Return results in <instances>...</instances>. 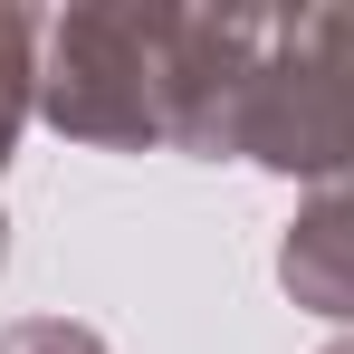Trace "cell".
Wrapping results in <instances>:
<instances>
[{
	"instance_id": "7",
	"label": "cell",
	"mask_w": 354,
	"mask_h": 354,
	"mask_svg": "<svg viewBox=\"0 0 354 354\" xmlns=\"http://www.w3.org/2000/svg\"><path fill=\"white\" fill-rule=\"evenodd\" d=\"M0 259H10V221H0Z\"/></svg>"
},
{
	"instance_id": "8",
	"label": "cell",
	"mask_w": 354,
	"mask_h": 354,
	"mask_svg": "<svg viewBox=\"0 0 354 354\" xmlns=\"http://www.w3.org/2000/svg\"><path fill=\"white\" fill-rule=\"evenodd\" d=\"M326 354H354V335H345V345H326Z\"/></svg>"
},
{
	"instance_id": "1",
	"label": "cell",
	"mask_w": 354,
	"mask_h": 354,
	"mask_svg": "<svg viewBox=\"0 0 354 354\" xmlns=\"http://www.w3.org/2000/svg\"><path fill=\"white\" fill-rule=\"evenodd\" d=\"M230 153L288 182H316V192L354 182V10H335V0L268 10L259 67L239 86Z\"/></svg>"
},
{
	"instance_id": "5",
	"label": "cell",
	"mask_w": 354,
	"mask_h": 354,
	"mask_svg": "<svg viewBox=\"0 0 354 354\" xmlns=\"http://www.w3.org/2000/svg\"><path fill=\"white\" fill-rule=\"evenodd\" d=\"M39 48H48V19L19 10V0H0V163H10L19 124L39 115Z\"/></svg>"
},
{
	"instance_id": "6",
	"label": "cell",
	"mask_w": 354,
	"mask_h": 354,
	"mask_svg": "<svg viewBox=\"0 0 354 354\" xmlns=\"http://www.w3.org/2000/svg\"><path fill=\"white\" fill-rule=\"evenodd\" d=\"M0 354H115V345L77 316H19V326H0Z\"/></svg>"
},
{
	"instance_id": "3",
	"label": "cell",
	"mask_w": 354,
	"mask_h": 354,
	"mask_svg": "<svg viewBox=\"0 0 354 354\" xmlns=\"http://www.w3.org/2000/svg\"><path fill=\"white\" fill-rule=\"evenodd\" d=\"M268 10H173V144L182 153H230L239 86L259 67Z\"/></svg>"
},
{
	"instance_id": "4",
	"label": "cell",
	"mask_w": 354,
	"mask_h": 354,
	"mask_svg": "<svg viewBox=\"0 0 354 354\" xmlns=\"http://www.w3.org/2000/svg\"><path fill=\"white\" fill-rule=\"evenodd\" d=\"M278 288H288L306 316L354 326V182L316 192L288 221V239H278Z\"/></svg>"
},
{
	"instance_id": "2",
	"label": "cell",
	"mask_w": 354,
	"mask_h": 354,
	"mask_svg": "<svg viewBox=\"0 0 354 354\" xmlns=\"http://www.w3.org/2000/svg\"><path fill=\"white\" fill-rule=\"evenodd\" d=\"M39 115L67 144H106V153L173 144V10L163 0L58 10L39 48Z\"/></svg>"
}]
</instances>
